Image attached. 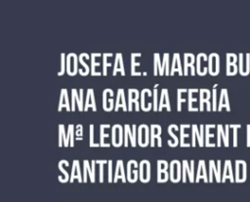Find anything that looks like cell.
Wrapping results in <instances>:
<instances>
[{"label": "cell", "instance_id": "obj_1", "mask_svg": "<svg viewBox=\"0 0 250 202\" xmlns=\"http://www.w3.org/2000/svg\"><path fill=\"white\" fill-rule=\"evenodd\" d=\"M150 142V128L146 124H141L137 131V143L141 147H146Z\"/></svg>", "mask_w": 250, "mask_h": 202}, {"label": "cell", "instance_id": "obj_2", "mask_svg": "<svg viewBox=\"0 0 250 202\" xmlns=\"http://www.w3.org/2000/svg\"><path fill=\"white\" fill-rule=\"evenodd\" d=\"M124 143V128L120 124H114L111 127V144L119 147Z\"/></svg>", "mask_w": 250, "mask_h": 202}, {"label": "cell", "instance_id": "obj_3", "mask_svg": "<svg viewBox=\"0 0 250 202\" xmlns=\"http://www.w3.org/2000/svg\"><path fill=\"white\" fill-rule=\"evenodd\" d=\"M234 182H244L247 179V163L244 160H235Z\"/></svg>", "mask_w": 250, "mask_h": 202}, {"label": "cell", "instance_id": "obj_4", "mask_svg": "<svg viewBox=\"0 0 250 202\" xmlns=\"http://www.w3.org/2000/svg\"><path fill=\"white\" fill-rule=\"evenodd\" d=\"M83 89H79V94L78 91L73 88L71 89V96H70V105H71V111L75 110V106H78L79 111L84 110V101H83Z\"/></svg>", "mask_w": 250, "mask_h": 202}, {"label": "cell", "instance_id": "obj_5", "mask_svg": "<svg viewBox=\"0 0 250 202\" xmlns=\"http://www.w3.org/2000/svg\"><path fill=\"white\" fill-rule=\"evenodd\" d=\"M157 182H166L168 180H170L169 175V164L166 160L159 159L157 160Z\"/></svg>", "mask_w": 250, "mask_h": 202}, {"label": "cell", "instance_id": "obj_6", "mask_svg": "<svg viewBox=\"0 0 250 202\" xmlns=\"http://www.w3.org/2000/svg\"><path fill=\"white\" fill-rule=\"evenodd\" d=\"M124 145L128 146V141H130L131 145L133 147H135L138 143H137V126L135 124H133V126L131 127L128 124L124 125Z\"/></svg>", "mask_w": 250, "mask_h": 202}, {"label": "cell", "instance_id": "obj_7", "mask_svg": "<svg viewBox=\"0 0 250 202\" xmlns=\"http://www.w3.org/2000/svg\"><path fill=\"white\" fill-rule=\"evenodd\" d=\"M187 177L190 182H194V161L190 160L189 163L188 160L182 161V181L187 182Z\"/></svg>", "mask_w": 250, "mask_h": 202}, {"label": "cell", "instance_id": "obj_8", "mask_svg": "<svg viewBox=\"0 0 250 202\" xmlns=\"http://www.w3.org/2000/svg\"><path fill=\"white\" fill-rule=\"evenodd\" d=\"M229 125L227 124L223 126L222 124L217 125V146L222 145V141L225 146L229 145Z\"/></svg>", "mask_w": 250, "mask_h": 202}, {"label": "cell", "instance_id": "obj_9", "mask_svg": "<svg viewBox=\"0 0 250 202\" xmlns=\"http://www.w3.org/2000/svg\"><path fill=\"white\" fill-rule=\"evenodd\" d=\"M169 175L172 182H178L182 180V162L179 160H172L169 164Z\"/></svg>", "mask_w": 250, "mask_h": 202}, {"label": "cell", "instance_id": "obj_10", "mask_svg": "<svg viewBox=\"0 0 250 202\" xmlns=\"http://www.w3.org/2000/svg\"><path fill=\"white\" fill-rule=\"evenodd\" d=\"M78 61L79 56H77L75 53H69L66 55V73L70 76H74L78 68Z\"/></svg>", "mask_w": 250, "mask_h": 202}, {"label": "cell", "instance_id": "obj_11", "mask_svg": "<svg viewBox=\"0 0 250 202\" xmlns=\"http://www.w3.org/2000/svg\"><path fill=\"white\" fill-rule=\"evenodd\" d=\"M216 179L217 182H222V171H221V160H217L215 163L214 160H209V182H213V179Z\"/></svg>", "mask_w": 250, "mask_h": 202}, {"label": "cell", "instance_id": "obj_12", "mask_svg": "<svg viewBox=\"0 0 250 202\" xmlns=\"http://www.w3.org/2000/svg\"><path fill=\"white\" fill-rule=\"evenodd\" d=\"M113 91L110 88H106L103 91V96H102V100H103V108L105 111H111L112 109H114V101H113Z\"/></svg>", "mask_w": 250, "mask_h": 202}, {"label": "cell", "instance_id": "obj_13", "mask_svg": "<svg viewBox=\"0 0 250 202\" xmlns=\"http://www.w3.org/2000/svg\"><path fill=\"white\" fill-rule=\"evenodd\" d=\"M208 72L212 76H216L220 72V57L217 53H211L208 56Z\"/></svg>", "mask_w": 250, "mask_h": 202}, {"label": "cell", "instance_id": "obj_14", "mask_svg": "<svg viewBox=\"0 0 250 202\" xmlns=\"http://www.w3.org/2000/svg\"><path fill=\"white\" fill-rule=\"evenodd\" d=\"M139 180L142 182H148L150 181V162L148 160H142L139 164Z\"/></svg>", "mask_w": 250, "mask_h": 202}, {"label": "cell", "instance_id": "obj_15", "mask_svg": "<svg viewBox=\"0 0 250 202\" xmlns=\"http://www.w3.org/2000/svg\"><path fill=\"white\" fill-rule=\"evenodd\" d=\"M238 71L242 76H246L250 73V54H238Z\"/></svg>", "mask_w": 250, "mask_h": 202}, {"label": "cell", "instance_id": "obj_16", "mask_svg": "<svg viewBox=\"0 0 250 202\" xmlns=\"http://www.w3.org/2000/svg\"><path fill=\"white\" fill-rule=\"evenodd\" d=\"M211 91L206 88H201L199 89V110L203 111L204 110V103H206V109L208 111L212 110V105H211Z\"/></svg>", "mask_w": 250, "mask_h": 202}, {"label": "cell", "instance_id": "obj_17", "mask_svg": "<svg viewBox=\"0 0 250 202\" xmlns=\"http://www.w3.org/2000/svg\"><path fill=\"white\" fill-rule=\"evenodd\" d=\"M208 71V57L204 53H199L196 56V73L200 76L206 75Z\"/></svg>", "mask_w": 250, "mask_h": 202}, {"label": "cell", "instance_id": "obj_18", "mask_svg": "<svg viewBox=\"0 0 250 202\" xmlns=\"http://www.w3.org/2000/svg\"><path fill=\"white\" fill-rule=\"evenodd\" d=\"M138 166H139V163L136 160L131 159L128 161L126 166V169H127L126 178L128 182H136L139 180V171L137 170Z\"/></svg>", "mask_w": 250, "mask_h": 202}, {"label": "cell", "instance_id": "obj_19", "mask_svg": "<svg viewBox=\"0 0 250 202\" xmlns=\"http://www.w3.org/2000/svg\"><path fill=\"white\" fill-rule=\"evenodd\" d=\"M140 92L135 88L128 89V111L133 110V104H135V110H140V101H138L140 98Z\"/></svg>", "mask_w": 250, "mask_h": 202}, {"label": "cell", "instance_id": "obj_20", "mask_svg": "<svg viewBox=\"0 0 250 202\" xmlns=\"http://www.w3.org/2000/svg\"><path fill=\"white\" fill-rule=\"evenodd\" d=\"M196 62V58L193 54L191 53H186L184 54V75H188V68H190V74L194 75L195 74V66L194 63Z\"/></svg>", "mask_w": 250, "mask_h": 202}, {"label": "cell", "instance_id": "obj_21", "mask_svg": "<svg viewBox=\"0 0 250 202\" xmlns=\"http://www.w3.org/2000/svg\"><path fill=\"white\" fill-rule=\"evenodd\" d=\"M151 96H153L152 91H150L148 88H145L141 91V109L144 111H149L151 108H153V104L151 101H146Z\"/></svg>", "mask_w": 250, "mask_h": 202}, {"label": "cell", "instance_id": "obj_22", "mask_svg": "<svg viewBox=\"0 0 250 202\" xmlns=\"http://www.w3.org/2000/svg\"><path fill=\"white\" fill-rule=\"evenodd\" d=\"M150 128V146L155 145V141H157V146L160 147L162 145V140H161V126L158 124H151L149 126Z\"/></svg>", "mask_w": 250, "mask_h": 202}, {"label": "cell", "instance_id": "obj_23", "mask_svg": "<svg viewBox=\"0 0 250 202\" xmlns=\"http://www.w3.org/2000/svg\"><path fill=\"white\" fill-rule=\"evenodd\" d=\"M123 108L124 111H128V103L125 100V92L122 88H119L117 90V96H116V101L114 105V111H118L119 108Z\"/></svg>", "mask_w": 250, "mask_h": 202}, {"label": "cell", "instance_id": "obj_24", "mask_svg": "<svg viewBox=\"0 0 250 202\" xmlns=\"http://www.w3.org/2000/svg\"><path fill=\"white\" fill-rule=\"evenodd\" d=\"M89 108H92L93 111H97V104L95 100V93L92 88H89L86 93V101L84 103V111H87Z\"/></svg>", "mask_w": 250, "mask_h": 202}, {"label": "cell", "instance_id": "obj_25", "mask_svg": "<svg viewBox=\"0 0 250 202\" xmlns=\"http://www.w3.org/2000/svg\"><path fill=\"white\" fill-rule=\"evenodd\" d=\"M62 108H65L66 111H70L71 110V105H70L69 101H68V93H67V90L65 88L61 90L58 110L61 111Z\"/></svg>", "mask_w": 250, "mask_h": 202}, {"label": "cell", "instance_id": "obj_26", "mask_svg": "<svg viewBox=\"0 0 250 202\" xmlns=\"http://www.w3.org/2000/svg\"><path fill=\"white\" fill-rule=\"evenodd\" d=\"M196 93H199V90L196 88H189L188 89V111H198L199 107L193 106V102L197 101Z\"/></svg>", "mask_w": 250, "mask_h": 202}, {"label": "cell", "instance_id": "obj_27", "mask_svg": "<svg viewBox=\"0 0 250 202\" xmlns=\"http://www.w3.org/2000/svg\"><path fill=\"white\" fill-rule=\"evenodd\" d=\"M74 180H77L78 182H83V176L80 170V165L78 160H73L71 166V173H70V182H73Z\"/></svg>", "mask_w": 250, "mask_h": 202}, {"label": "cell", "instance_id": "obj_28", "mask_svg": "<svg viewBox=\"0 0 250 202\" xmlns=\"http://www.w3.org/2000/svg\"><path fill=\"white\" fill-rule=\"evenodd\" d=\"M118 179H121L122 182H125L127 181V178L125 177L124 164H123L122 160H117V162H116L115 171L113 174V182H117Z\"/></svg>", "mask_w": 250, "mask_h": 202}, {"label": "cell", "instance_id": "obj_29", "mask_svg": "<svg viewBox=\"0 0 250 202\" xmlns=\"http://www.w3.org/2000/svg\"><path fill=\"white\" fill-rule=\"evenodd\" d=\"M203 180L204 182H209V179L207 176V170H206V165L204 160H199L198 161V166H197V172H196V177H195V182H198L200 180Z\"/></svg>", "mask_w": 250, "mask_h": 202}, {"label": "cell", "instance_id": "obj_30", "mask_svg": "<svg viewBox=\"0 0 250 202\" xmlns=\"http://www.w3.org/2000/svg\"><path fill=\"white\" fill-rule=\"evenodd\" d=\"M223 108H226L228 111H230V105H229V101L228 90L226 88H223L221 90L219 103H218V111H221Z\"/></svg>", "mask_w": 250, "mask_h": 202}, {"label": "cell", "instance_id": "obj_31", "mask_svg": "<svg viewBox=\"0 0 250 202\" xmlns=\"http://www.w3.org/2000/svg\"><path fill=\"white\" fill-rule=\"evenodd\" d=\"M163 108H166L168 111H171L169 94H168V90L166 88H163L161 90V95H160L159 104H158V111H161Z\"/></svg>", "mask_w": 250, "mask_h": 202}, {"label": "cell", "instance_id": "obj_32", "mask_svg": "<svg viewBox=\"0 0 250 202\" xmlns=\"http://www.w3.org/2000/svg\"><path fill=\"white\" fill-rule=\"evenodd\" d=\"M191 130L195 133V137L198 141L199 146L205 145V126L201 124L198 127L196 124H193L191 125Z\"/></svg>", "mask_w": 250, "mask_h": 202}, {"label": "cell", "instance_id": "obj_33", "mask_svg": "<svg viewBox=\"0 0 250 202\" xmlns=\"http://www.w3.org/2000/svg\"><path fill=\"white\" fill-rule=\"evenodd\" d=\"M229 180L230 182H234V175L232 171V166H231V161L230 160H226L224 169H223V175H222V182H225L226 180Z\"/></svg>", "mask_w": 250, "mask_h": 202}, {"label": "cell", "instance_id": "obj_34", "mask_svg": "<svg viewBox=\"0 0 250 202\" xmlns=\"http://www.w3.org/2000/svg\"><path fill=\"white\" fill-rule=\"evenodd\" d=\"M178 72L180 75H184V70L182 67L181 63V58L180 54L175 53L172 58V65H171V70H170V75H174L175 72Z\"/></svg>", "mask_w": 250, "mask_h": 202}, {"label": "cell", "instance_id": "obj_35", "mask_svg": "<svg viewBox=\"0 0 250 202\" xmlns=\"http://www.w3.org/2000/svg\"><path fill=\"white\" fill-rule=\"evenodd\" d=\"M85 59L86 60H89L91 59V56H89L88 54L86 53H82L79 55V62L81 63L82 65V68H79L78 72L81 76H86L88 75L89 73H91V67L88 65V63L85 61Z\"/></svg>", "mask_w": 250, "mask_h": 202}, {"label": "cell", "instance_id": "obj_36", "mask_svg": "<svg viewBox=\"0 0 250 202\" xmlns=\"http://www.w3.org/2000/svg\"><path fill=\"white\" fill-rule=\"evenodd\" d=\"M120 72L122 76L125 75V69H124V64H123V57L121 53H117L115 55V59H114V63H113V71H112V75L115 76L117 72Z\"/></svg>", "mask_w": 250, "mask_h": 202}, {"label": "cell", "instance_id": "obj_37", "mask_svg": "<svg viewBox=\"0 0 250 202\" xmlns=\"http://www.w3.org/2000/svg\"><path fill=\"white\" fill-rule=\"evenodd\" d=\"M110 125L109 124H101L100 125V145L102 147H108L110 146L109 142H105L104 139L109 138V134L105 133V129H109Z\"/></svg>", "mask_w": 250, "mask_h": 202}, {"label": "cell", "instance_id": "obj_38", "mask_svg": "<svg viewBox=\"0 0 250 202\" xmlns=\"http://www.w3.org/2000/svg\"><path fill=\"white\" fill-rule=\"evenodd\" d=\"M191 126L189 124H181L180 125V146H182V147L191 145V143L185 142V139H188L189 137L188 133L186 132V129H188Z\"/></svg>", "mask_w": 250, "mask_h": 202}, {"label": "cell", "instance_id": "obj_39", "mask_svg": "<svg viewBox=\"0 0 250 202\" xmlns=\"http://www.w3.org/2000/svg\"><path fill=\"white\" fill-rule=\"evenodd\" d=\"M101 56H102L101 53H93V54H91V59L90 60H91V75L92 76H101L103 74V72H100V71L96 70V67L101 65L100 62L96 61V58L101 57Z\"/></svg>", "mask_w": 250, "mask_h": 202}, {"label": "cell", "instance_id": "obj_40", "mask_svg": "<svg viewBox=\"0 0 250 202\" xmlns=\"http://www.w3.org/2000/svg\"><path fill=\"white\" fill-rule=\"evenodd\" d=\"M139 57H142L141 53H132L131 54V75L132 76H140V75H142L141 72L136 70V67L141 65L140 62L136 61V58H139Z\"/></svg>", "mask_w": 250, "mask_h": 202}, {"label": "cell", "instance_id": "obj_41", "mask_svg": "<svg viewBox=\"0 0 250 202\" xmlns=\"http://www.w3.org/2000/svg\"><path fill=\"white\" fill-rule=\"evenodd\" d=\"M159 74L162 76L164 73L162 71V62L160 61V56L158 53L153 54V75Z\"/></svg>", "mask_w": 250, "mask_h": 202}, {"label": "cell", "instance_id": "obj_42", "mask_svg": "<svg viewBox=\"0 0 250 202\" xmlns=\"http://www.w3.org/2000/svg\"><path fill=\"white\" fill-rule=\"evenodd\" d=\"M68 166H69V163H68L67 160H61V161L59 162L58 167H59L60 171L63 174V178L58 177V179H59V181H60L61 182H68L69 179H70L68 173H67V172L65 171V169H64V167H68Z\"/></svg>", "mask_w": 250, "mask_h": 202}, {"label": "cell", "instance_id": "obj_43", "mask_svg": "<svg viewBox=\"0 0 250 202\" xmlns=\"http://www.w3.org/2000/svg\"><path fill=\"white\" fill-rule=\"evenodd\" d=\"M217 126L215 124H207L205 125V146H215V143L210 142V139L215 137L214 133H211V129L216 128Z\"/></svg>", "mask_w": 250, "mask_h": 202}, {"label": "cell", "instance_id": "obj_44", "mask_svg": "<svg viewBox=\"0 0 250 202\" xmlns=\"http://www.w3.org/2000/svg\"><path fill=\"white\" fill-rule=\"evenodd\" d=\"M74 126L72 124H69L67 127V132H66V140L63 143L64 146H73L74 145Z\"/></svg>", "mask_w": 250, "mask_h": 202}, {"label": "cell", "instance_id": "obj_45", "mask_svg": "<svg viewBox=\"0 0 250 202\" xmlns=\"http://www.w3.org/2000/svg\"><path fill=\"white\" fill-rule=\"evenodd\" d=\"M113 56L112 53H104L103 54V75L105 76L107 74V67L111 66V61L109 59Z\"/></svg>", "mask_w": 250, "mask_h": 202}, {"label": "cell", "instance_id": "obj_46", "mask_svg": "<svg viewBox=\"0 0 250 202\" xmlns=\"http://www.w3.org/2000/svg\"><path fill=\"white\" fill-rule=\"evenodd\" d=\"M175 126H176V124H171V125L168 126V133H169L170 137L173 139V142H171L170 141H168L167 143H168V145L171 146V147H175V146H177V145L179 144V139H178V137L175 135V133L173 132Z\"/></svg>", "mask_w": 250, "mask_h": 202}, {"label": "cell", "instance_id": "obj_47", "mask_svg": "<svg viewBox=\"0 0 250 202\" xmlns=\"http://www.w3.org/2000/svg\"><path fill=\"white\" fill-rule=\"evenodd\" d=\"M169 60H170V56L168 53H165L163 55V60H162V71L165 75H170V70H171V67H170V62H169Z\"/></svg>", "mask_w": 250, "mask_h": 202}, {"label": "cell", "instance_id": "obj_48", "mask_svg": "<svg viewBox=\"0 0 250 202\" xmlns=\"http://www.w3.org/2000/svg\"><path fill=\"white\" fill-rule=\"evenodd\" d=\"M188 92V89H185V88H179L177 90V93H178V96H177V110L178 111H181L182 110V103L185 102L187 100L185 98L182 97V95L184 93H187Z\"/></svg>", "mask_w": 250, "mask_h": 202}, {"label": "cell", "instance_id": "obj_49", "mask_svg": "<svg viewBox=\"0 0 250 202\" xmlns=\"http://www.w3.org/2000/svg\"><path fill=\"white\" fill-rule=\"evenodd\" d=\"M66 140V135L64 131V126L63 124L59 125V146H62Z\"/></svg>", "mask_w": 250, "mask_h": 202}, {"label": "cell", "instance_id": "obj_50", "mask_svg": "<svg viewBox=\"0 0 250 202\" xmlns=\"http://www.w3.org/2000/svg\"><path fill=\"white\" fill-rule=\"evenodd\" d=\"M66 71V56L64 53L61 54V68L60 71L58 72L59 76H62L64 74V72Z\"/></svg>", "mask_w": 250, "mask_h": 202}, {"label": "cell", "instance_id": "obj_51", "mask_svg": "<svg viewBox=\"0 0 250 202\" xmlns=\"http://www.w3.org/2000/svg\"><path fill=\"white\" fill-rule=\"evenodd\" d=\"M227 59V64H236L238 61V56L233 53H228L226 56Z\"/></svg>", "mask_w": 250, "mask_h": 202}, {"label": "cell", "instance_id": "obj_52", "mask_svg": "<svg viewBox=\"0 0 250 202\" xmlns=\"http://www.w3.org/2000/svg\"><path fill=\"white\" fill-rule=\"evenodd\" d=\"M229 128L233 129V146H237V132L241 128L240 124H230Z\"/></svg>", "mask_w": 250, "mask_h": 202}, {"label": "cell", "instance_id": "obj_53", "mask_svg": "<svg viewBox=\"0 0 250 202\" xmlns=\"http://www.w3.org/2000/svg\"><path fill=\"white\" fill-rule=\"evenodd\" d=\"M238 71L237 64H227V75L232 76L235 75Z\"/></svg>", "mask_w": 250, "mask_h": 202}, {"label": "cell", "instance_id": "obj_54", "mask_svg": "<svg viewBox=\"0 0 250 202\" xmlns=\"http://www.w3.org/2000/svg\"><path fill=\"white\" fill-rule=\"evenodd\" d=\"M153 96H152V104H153V111H158V104H159V101H158V97H157V88H153Z\"/></svg>", "mask_w": 250, "mask_h": 202}, {"label": "cell", "instance_id": "obj_55", "mask_svg": "<svg viewBox=\"0 0 250 202\" xmlns=\"http://www.w3.org/2000/svg\"><path fill=\"white\" fill-rule=\"evenodd\" d=\"M217 90L216 88H213L212 90V110L217 111L218 110V103H217Z\"/></svg>", "mask_w": 250, "mask_h": 202}, {"label": "cell", "instance_id": "obj_56", "mask_svg": "<svg viewBox=\"0 0 250 202\" xmlns=\"http://www.w3.org/2000/svg\"><path fill=\"white\" fill-rule=\"evenodd\" d=\"M107 162L106 160H96V163L100 166V182H104V165Z\"/></svg>", "mask_w": 250, "mask_h": 202}, {"label": "cell", "instance_id": "obj_57", "mask_svg": "<svg viewBox=\"0 0 250 202\" xmlns=\"http://www.w3.org/2000/svg\"><path fill=\"white\" fill-rule=\"evenodd\" d=\"M83 164H84V165L86 166V168H87V172H88L89 179H90L91 182H95V176H94L93 173H92V169H91V164H90V162H89L88 160H84V161H83Z\"/></svg>", "mask_w": 250, "mask_h": 202}, {"label": "cell", "instance_id": "obj_58", "mask_svg": "<svg viewBox=\"0 0 250 202\" xmlns=\"http://www.w3.org/2000/svg\"><path fill=\"white\" fill-rule=\"evenodd\" d=\"M89 128H90V142H89L90 146H95V147L101 146L100 143H96V142L94 141V125L91 124Z\"/></svg>", "mask_w": 250, "mask_h": 202}, {"label": "cell", "instance_id": "obj_59", "mask_svg": "<svg viewBox=\"0 0 250 202\" xmlns=\"http://www.w3.org/2000/svg\"><path fill=\"white\" fill-rule=\"evenodd\" d=\"M108 164V182H113V174H112V160H109L107 162Z\"/></svg>", "mask_w": 250, "mask_h": 202}, {"label": "cell", "instance_id": "obj_60", "mask_svg": "<svg viewBox=\"0 0 250 202\" xmlns=\"http://www.w3.org/2000/svg\"><path fill=\"white\" fill-rule=\"evenodd\" d=\"M246 145L250 146V124L246 125Z\"/></svg>", "mask_w": 250, "mask_h": 202}, {"label": "cell", "instance_id": "obj_61", "mask_svg": "<svg viewBox=\"0 0 250 202\" xmlns=\"http://www.w3.org/2000/svg\"><path fill=\"white\" fill-rule=\"evenodd\" d=\"M82 129H83V127H82V125L81 124H78V125H76V135H77V137L79 136V138H82V135H83V133H82Z\"/></svg>", "mask_w": 250, "mask_h": 202}]
</instances>
